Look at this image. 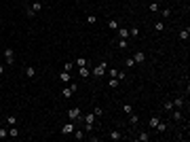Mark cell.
Segmentation results:
<instances>
[{"label": "cell", "instance_id": "obj_7", "mask_svg": "<svg viewBox=\"0 0 190 142\" xmlns=\"http://www.w3.org/2000/svg\"><path fill=\"white\" fill-rule=\"evenodd\" d=\"M78 74L83 76V79H89V76H91V70H89V66H80V68H78Z\"/></svg>", "mask_w": 190, "mask_h": 142}, {"label": "cell", "instance_id": "obj_22", "mask_svg": "<svg viewBox=\"0 0 190 142\" xmlns=\"http://www.w3.org/2000/svg\"><path fill=\"white\" fill-rule=\"evenodd\" d=\"M25 76H28V79H34V76H36V70H34V68H25Z\"/></svg>", "mask_w": 190, "mask_h": 142}, {"label": "cell", "instance_id": "obj_17", "mask_svg": "<svg viewBox=\"0 0 190 142\" xmlns=\"http://www.w3.org/2000/svg\"><path fill=\"white\" fill-rule=\"evenodd\" d=\"M9 138H17V127L15 125H9Z\"/></svg>", "mask_w": 190, "mask_h": 142}, {"label": "cell", "instance_id": "obj_40", "mask_svg": "<svg viewBox=\"0 0 190 142\" xmlns=\"http://www.w3.org/2000/svg\"><path fill=\"white\" fill-rule=\"evenodd\" d=\"M161 15H163V17H169L171 11H169V9H163V11H161Z\"/></svg>", "mask_w": 190, "mask_h": 142}, {"label": "cell", "instance_id": "obj_15", "mask_svg": "<svg viewBox=\"0 0 190 142\" xmlns=\"http://www.w3.org/2000/svg\"><path fill=\"white\" fill-rule=\"evenodd\" d=\"M72 136H74L76 140H83V138H85V132H83V129H74Z\"/></svg>", "mask_w": 190, "mask_h": 142}, {"label": "cell", "instance_id": "obj_20", "mask_svg": "<svg viewBox=\"0 0 190 142\" xmlns=\"http://www.w3.org/2000/svg\"><path fill=\"white\" fill-rule=\"evenodd\" d=\"M159 121H161V117H152V119H150V121H148V125H150V127H152V129H154V127H156V125H159Z\"/></svg>", "mask_w": 190, "mask_h": 142}, {"label": "cell", "instance_id": "obj_10", "mask_svg": "<svg viewBox=\"0 0 190 142\" xmlns=\"http://www.w3.org/2000/svg\"><path fill=\"white\" fill-rule=\"evenodd\" d=\"M108 138H110V140H121V138H125V136H123L121 132H116V129H114V132L108 134Z\"/></svg>", "mask_w": 190, "mask_h": 142}, {"label": "cell", "instance_id": "obj_37", "mask_svg": "<svg viewBox=\"0 0 190 142\" xmlns=\"http://www.w3.org/2000/svg\"><path fill=\"white\" fill-rule=\"evenodd\" d=\"M123 110L127 112V114H131V112H133V106H131V104H125V106H123Z\"/></svg>", "mask_w": 190, "mask_h": 142}, {"label": "cell", "instance_id": "obj_5", "mask_svg": "<svg viewBox=\"0 0 190 142\" xmlns=\"http://www.w3.org/2000/svg\"><path fill=\"white\" fill-rule=\"evenodd\" d=\"M133 62H135V64H144V62H146V53H144V51H135Z\"/></svg>", "mask_w": 190, "mask_h": 142}, {"label": "cell", "instance_id": "obj_3", "mask_svg": "<svg viewBox=\"0 0 190 142\" xmlns=\"http://www.w3.org/2000/svg\"><path fill=\"white\" fill-rule=\"evenodd\" d=\"M4 57H7V64H9V66H13V64H15V51H13L11 47L4 49Z\"/></svg>", "mask_w": 190, "mask_h": 142}, {"label": "cell", "instance_id": "obj_26", "mask_svg": "<svg viewBox=\"0 0 190 142\" xmlns=\"http://www.w3.org/2000/svg\"><path fill=\"white\" fill-rule=\"evenodd\" d=\"M133 66H135L133 57H127V59H125V68H133Z\"/></svg>", "mask_w": 190, "mask_h": 142}, {"label": "cell", "instance_id": "obj_18", "mask_svg": "<svg viewBox=\"0 0 190 142\" xmlns=\"http://www.w3.org/2000/svg\"><path fill=\"white\" fill-rule=\"evenodd\" d=\"M108 28L110 30H118V21L116 19H108Z\"/></svg>", "mask_w": 190, "mask_h": 142}, {"label": "cell", "instance_id": "obj_36", "mask_svg": "<svg viewBox=\"0 0 190 142\" xmlns=\"http://www.w3.org/2000/svg\"><path fill=\"white\" fill-rule=\"evenodd\" d=\"M125 76H127V72H125V70H118L116 79H118V81H125Z\"/></svg>", "mask_w": 190, "mask_h": 142}, {"label": "cell", "instance_id": "obj_13", "mask_svg": "<svg viewBox=\"0 0 190 142\" xmlns=\"http://www.w3.org/2000/svg\"><path fill=\"white\" fill-rule=\"evenodd\" d=\"M137 140H139V142H148V140H150V134H148V132H139V134H137Z\"/></svg>", "mask_w": 190, "mask_h": 142}, {"label": "cell", "instance_id": "obj_31", "mask_svg": "<svg viewBox=\"0 0 190 142\" xmlns=\"http://www.w3.org/2000/svg\"><path fill=\"white\" fill-rule=\"evenodd\" d=\"M93 114H95V117H101V114H104V110H101V106H95V108H93Z\"/></svg>", "mask_w": 190, "mask_h": 142}, {"label": "cell", "instance_id": "obj_24", "mask_svg": "<svg viewBox=\"0 0 190 142\" xmlns=\"http://www.w3.org/2000/svg\"><path fill=\"white\" fill-rule=\"evenodd\" d=\"M7 125H17V117L9 114V117H7Z\"/></svg>", "mask_w": 190, "mask_h": 142}, {"label": "cell", "instance_id": "obj_1", "mask_svg": "<svg viewBox=\"0 0 190 142\" xmlns=\"http://www.w3.org/2000/svg\"><path fill=\"white\" fill-rule=\"evenodd\" d=\"M106 68H108V62H101V64H97V66L91 70V74H93L95 79H101V76L106 74Z\"/></svg>", "mask_w": 190, "mask_h": 142}, {"label": "cell", "instance_id": "obj_25", "mask_svg": "<svg viewBox=\"0 0 190 142\" xmlns=\"http://www.w3.org/2000/svg\"><path fill=\"white\" fill-rule=\"evenodd\" d=\"M188 36H190V30H188V28L180 32V38H182V40H188Z\"/></svg>", "mask_w": 190, "mask_h": 142}, {"label": "cell", "instance_id": "obj_34", "mask_svg": "<svg viewBox=\"0 0 190 142\" xmlns=\"http://www.w3.org/2000/svg\"><path fill=\"white\" fill-rule=\"evenodd\" d=\"M95 21H97V17H95V15H87V24H91V26H93Z\"/></svg>", "mask_w": 190, "mask_h": 142}, {"label": "cell", "instance_id": "obj_30", "mask_svg": "<svg viewBox=\"0 0 190 142\" xmlns=\"http://www.w3.org/2000/svg\"><path fill=\"white\" fill-rule=\"evenodd\" d=\"M163 108H165V110L169 112V110H173L175 106H173V102H165V104H163Z\"/></svg>", "mask_w": 190, "mask_h": 142}, {"label": "cell", "instance_id": "obj_8", "mask_svg": "<svg viewBox=\"0 0 190 142\" xmlns=\"http://www.w3.org/2000/svg\"><path fill=\"white\" fill-rule=\"evenodd\" d=\"M118 38H131V34H129V28H118Z\"/></svg>", "mask_w": 190, "mask_h": 142}, {"label": "cell", "instance_id": "obj_39", "mask_svg": "<svg viewBox=\"0 0 190 142\" xmlns=\"http://www.w3.org/2000/svg\"><path fill=\"white\" fill-rule=\"evenodd\" d=\"M108 85H110L112 89H114V87H118V79H110V83H108Z\"/></svg>", "mask_w": 190, "mask_h": 142}, {"label": "cell", "instance_id": "obj_33", "mask_svg": "<svg viewBox=\"0 0 190 142\" xmlns=\"http://www.w3.org/2000/svg\"><path fill=\"white\" fill-rule=\"evenodd\" d=\"M0 138H9V129L7 127H0Z\"/></svg>", "mask_w": 190, "mask_h": 142}, {"label": "cell", "instance_id": "obj_35", "mask_svg": "<svg viewBox=\"0 0 190 142\" xmlns=\"http://www.w3.org/2000/svg\"><path fill=\"white\" fill-rule=\"evenodd\" d=\"M108 74H110V79H116L118 70H116V68H110V70H108Z\"/></svg>", "mask_w": 190, "mask_h": 142}, {"label": "cell", "instance_id": "obj_6", "mask_svg": "<svg viewBox=\"0 0 190 142\" xmlns=\"http://www.w3.org/2000/svg\"><path fill=\"white\" fill-rule=\"evenodd\" d=\"M59 81H61V83H72V74H70L68 70H63V72L59 74Z\"/></svg>", "mask_w": 190, "mask_h": 142}, {"label": "cell", "instance_id": "obj_2", "mask_svg": "<svg viewBox=\"0 0 190 142\" xmlns=\"http://www.w3.org/2000/svg\"><path fill=\"white\" fill-rule=\"evenodd\" d=\"M80 117H83V110H80L78 106H74V108L68 110V119H70V121H78Z\"/></svg>", "mask_w": 190, "mask_h": 142}, {"label": "cell", "instance_id": "obj_21", "mask_svg": "<svg viewBox=\"0 0 190 142\" xmlns=\"http://www.w3.org/2000/svg\"><path fill=\"white\" fill-rule=\"evenodd\" d=\"M74 66H78V68H80V66H89V62H87L85 57H78V59H76V64H74Z\"/></svg>", "mask_w": 190, "mask_h": 142}, {"label": "cell", "instance_id": "obj_9", "mask_svg": "<svg viewBox=\"0 0 190 142\" xmlns=\"http://www.w3.org/2000/svg\"><path fill=\"white\" fill-rule=\"evenodd\" d=\"M80 119H83L85 123H95V119H97V117H95L93 112H89V114H85V117H80Z\"/></svg>", "mask_w": 190, "mask_h": 142}, {"label": "cell", "instance_id": "obj_4", "mask_svg": "<svg viewBox=\"0 0 190 142\" xmlns=\"http://www.w3.org/2000/svg\"><path fill=\"white\" fill-rule=\"evenodd\" d=\"M76 129V125H74V121H68L66 125H61V134H66V136H72V132Z\"/></svg>", "mask_w": 190, "mask_h": 142}, {"label": "cell", "instance_id": "obj_28", "mask_svg": "<svg viewBox=\"0 0 190 142\" xmlns=\"http://www.w3.org/2000/svg\"><path fill=\"white\" fill-rule=\"evenodd\" d=\"M129 34H131L133 38H137V36H139V28H137V26H135V28H131V30H129Z\"/></svg>", "mask_w": 190, "mask_h": 142}, {"label": "cell", "instance_id": "obj_16", "mask_svg": "<svg viewBox=\"0 0 190 142\" xmlns=\"http://www.w3.org/2000/svg\"><path fill=\"white\" fill-rule=\"evenodd\" d=\"M173 121H182V110L180 108H173Z\"/></svg>", "mask_w": 190, "mask_h": 142}, {"label": "cell", "instance_id": "obj_41", "mask_svg": "<svg viewBox=\"0 0 190 142\" xmlns=\"http://www.w3.org/2000/svg\"><path fill=\"white\" fill-rule=\"evenodd\" d=\"M2 74H4V66L0 64V76H2Z\"/></svg>", "mask_w": 190, "mask_h": 142}, {"label": "cell", "instance_id": "obj_23", "mask_svg": "<svg viewBox=\"0 0 190 142\" xmlns=\"http://www.w3.org/2000/svg\"><path fill=\"white\" fill-rule=\"evenodd\" d=\"M173 106H175V108H182V106H184V98H175V100H173Z\"/></svg>", "mask_w": 190, "mask_h": 142}, {"label": "cell", "instance_id": "obj_19", "mask_svg": "<svg viewBox=\"0 0 190 142\" xmlns=\"http://www.w3.org/2000/svg\"><path fill=\"white\" fill-rule=\"evenodd\" d=\"M129 123H131V125H137V123H139V117L131 112V114H129Z\"/></svg>", "mask_w": 190, "mask_h": 142}, {"label": "cell", "instance_id": "obj_11", "mask_svg": "<svg viewBox=\"0 0 190 142\" xmlns=\"http://www.w3.org/2000/svg\"><path fill=\"white\" fill-rule=\"evenodd\" d=\"M116 47H118V49H121V51H125V49H127V47H129V42H127V40H125V38H118V40H116Z\"/></svg>", "mask_w": 190, "mask_h": 142}, {"label": "cell", "instance_id": "obj_12", "mask_svg": "<svg viewBox=\"0 0 190 142\" xmlns=\"http://www.w3.org/2000/svg\"><path fill=\"white\" fill-rule=\"evenodd\" d=\"M156 134H163V132H167V123L165 121H159V125H156Z\"/></svg>", "mask_w": 190, "mask_h": 142}, {"label": "cell", "instance_id": "obj_29", "mask_svg": "<svg viewBox=\"0 0 190 142\" xmlns=\"http://www.w3.org/2000/svg\"><path fill=\"white\" fill-rule=\"evenodd\" d=\"M85 129H87V134H91L95 129V123H85Z\"/></svg>", "mask_w": 190, "mask_h": 142}, {"label": "cell", "instance_id": "obj_14", "mask_svg": "<svg viewBox=\"0 0 190 142\" xmlns=\"http://www.w3.org/2000/svg\"><path fill=\"white\" fill-rule=\"evenodd\" d=\"M74 94H76V91L72 89V87H66V89H63V91H61V96H63V98H72Z\"/></svg>", "mask_w": 190, "mask_h": 142}, {"label": "cell", "instance_id": "obj_27", "mask_svg": "<svg viewBox=\"0 0 190 142\" xmlns=\"http://www.w3.org/2000/svg\"><path fill=\"white\" fill-rule=\"evenodd\" d=\"M154 30H156V32H163V30H165V24H163V21H156V24H154Z\"/></svg>", "mask_w": 190, "mask_h": 142}, {"label": "cell", "instance_id": "obj_32", "mask_svg": "<svg viewBox=\"0 0 190 142\" xmlns=\"http://www.w3.org/2000/svg\"><path fill=\"white\" fill-rule=\"evenodd\" d=\"M150 13H159V2H152L150 4Z\"/></svg>", "mask_w": 190, "mask_h": 142}, {"label": "cell", "instance_id": "obj_38", "mask_svg": "<svg viewBox=\"0 0 190 142\" xmlns=\"http://www.w3.org/2000/svg\"><path fill=\"white\" fill-rule=\"evenodd\" d=\"M72 68H74V64H72V62H66V66H63V70H68V72H72Z\"/></svg>", "mask_w": 190, "mask_h": 142}]
</instances>
